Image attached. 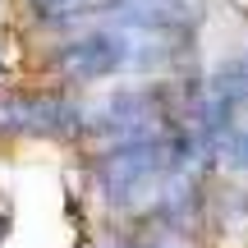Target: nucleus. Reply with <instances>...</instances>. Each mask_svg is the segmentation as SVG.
<instances>
[{
  "mask_svg": "<svg viewBox=\"0 0 248 248\" xmlns=\"http://www.w3.org/2000/svg\"><path fill=\"white\" fill-rule=\"evenodd\" d=\"M88 129H97L101 138L115 142H133V138H156V101L142 97V92H120L106 106H97L88 115Z\"/></svg>",
  "mask_w": 248,
  "mask_h": 248,
  "instance_id": "obj_3",
  "label": "nucleus"
},
{
  "mask_svg": "<svg viewBox=\"0 0 248 248\" xmlns=\"http://www.w3.org/2000/svg\"><path fill=\"white\" fill-rule=\"evenodd\" d=\"M170 166H175V152H170V142L156 133V138L115 142V147L101 156L97 179H101L110 202H138L142 193H152V188L170 175Z\"/></svg>",
  "mask_w": 248,
  "mask_h": 248,
  "instance_id": "obj_1",
  "label": "nucleus"
},
{
  "mask_svg": "<svg viewBox=\"0 0 248 248\" xmlns=\"http://www.w3.org/2000/svg\"><path fill=\"white\" fill-rule=\"evenodd\" d=\"M28 5L42 18H69V14H78V9H92L97 0H28Z\"/></svg>",
  "mask_w": 248,
  "mask_h": 248,
  "instance_id": "obj_6",
  "label": "nucleus"
},
{
  "mask_svg": "<svg viewBox=\"0 0 248 248\" xmlns=\"http://www.w3.org/2000/svg\"><path fill=\"white\" fill-rule=\"evenodd\" d=\"M92 9H106L120 28H152V32H188L202 0H97Z\"/></svg>",
  "mask_w": 248,
  "mask_h": 248,
  "instance_id": "obj_2",
  "label": "nucleus"
},
{
  "mask_svg": "<svg viewBox=\"0 0 248 248\" xmlns=\"http://www.w3.org/2000/svg\"><path fill=\"white\" fill-rule=\"evenodd\" d=\"M0 120L14 124V129H46V133H60V129H74L83 115L64 101H9L0 106Z\"/></svg>",
  "mask_w": 248,
  "mask_h": 248,
  "instance_id": "obj_4",
  "label": "nucleus"
},
{
  "mask_svg": "<svg viewBox=\"0 0 248 248\" xmlns=\"http://www.w3.org/2000/svg\"><path fill=\"white\" fill-rule=\"evenodd\" d=\"M216 152L230 170H248V120L244 115L216 124Z\"/></svg>",
  "mask_w": 248,
  "mask_h": 248,
  "instance_id": "obj_5",
  "label": "nucleus"
},
{
  "mask_svg": "<svg viewBox=\"0 0 248 248\" xmlns=\"http://www.w3.org/2000/svg\"><path fill=\"white\" fill-rule=\"evenodd\" d=\"M0 234H5V212H0Z\"/></svg>",
  "mask_w": 248,
  "mask_h": 248,
  "instance_id": "obj_7",
  "label": "nucleus"
}]
</instances>
